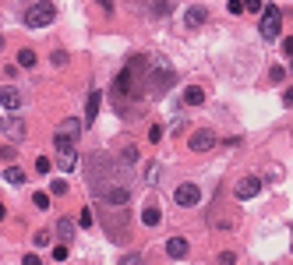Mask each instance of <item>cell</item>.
I'll use <instances>...</instances> for the list:
<instances>
[{
	"instance_id": "obj_16",
	"label": "cell",
	"mask_w": 293,
	"mask_h": 265,
	"mask_svg": "<svg viewBox=\"0 0 293 265\" xmlns=\"http://www.w3.org/2000/svg\"><path fill=\"white\" fill-rule=\"evenodd\" d=\"M4 180H7V184H14V187H21V184H25V170L7 166V170H4Z\"/></svg>"
},
{
	"instance_id": "obj_38",
	"label": "cell",
	"mask_w": 293,
	"mask_h": 265,
	"mask_svg": "<svg viewBox=\"0 0 293 265\" xmlns=\"http://www.w3.org/2000/svg\"><path fill=\"white\" fill-rule=\"evenodd\" d=\"M283 103H286V106L293 103V89H286V92H283Z\"/></svg>"
},
{
	"instance_id": "obj_37",
	"label": "cell",
	"mask_w": 293,
	"mask_h": 265,
	"mask_svg": "<svg viewBox=\"0 0 293 265\" xmlns=\"http://www.w3.org/2000/svg\"><path fill=\"white\" fill-rule=\"evenodd\" d=\"M283 53H286V57H293V39H283Z\"/></svg>"
},
{
	"instance_id": "obj_40",
	"label": "cell",
	"mask_w": 293,
	"mask_h": 265,
	"mask_svg": "<svg viewBox=\"0 0 293 265\" xmlns=\"http://www.w3.org/2000/svg\"><path fill=\"white\" fill-rule=\"evenodd\" d=\"M290 71H293V60H290Z\"/></svg>"
},
{
	"instance_id": "obj_17",
	"label": "cell",
	"mask_w": 293,
	"mask_h": 265,
	"mask_svg": "<svg viewBox=\"0 0 293 265\" xmlns=\"http://www.w3.org/2000/svg\"><path fill=\"white\" fill-rule=\"evenodd\" d=\"M57 234H60V241L67 244V241L74 237V223H71V219H60V223H57Z\"/></svg>"
},
{
	"instance_id": "obj_12",
	"label": "cell",
	"mask_w": 293,
	"mask_h": 265,
	"mask_svg": "<svg viewBox=\"0 0 293 265\" xmlns=\"http://www.w3.org/2000/svg\"><path fill=\"white\" fill-rule=\"evenodd\" d=\"M166 255L170 258H187V237H170L166 241Z\"/></svg>"
},
{
	"instance_id": "obj_13",
	"label": "cell",
	"mask_w": 293,
	"mask_h": 265,
	"mask_svg": "<svg viewBox=\"0 0 293 265\" xmlns=\"http://www.w3.org/2000/svg\"><path fill=\"white\" fill-rule=\"evenodd\" d=\"M201 103H205V89L187 85V89H184V106H201Z\"/></svg>"
},
{
	"instance_id": "obj_3",
	"label": "cell",
	"mask_w": 293,
	"mask_h": 265,
	"mask_svg": "<svg viewBox=\"0 0 293 265\" xmlns=\"http://www.w3.org/2000/svg\"><path fill=\"white\" fill-rule=\"evenodd\" d=\"M103 202L113 205V209L128 205V202H131V187L120 184V180H113V177H106V180H103Z\"/></svg>"
},
{
	"instance_id": "obj_26",
	"label": "cell",
	"mask_w": 293,
	"mask_h": 265,
	"mask_svg": "<svg viewBox=\"0 0 293 265\" xmlns=\"http://www.w3.org/2000/svg\"><path fill=\"white\" fill-rule=\"evenodd\" d=\"M7 131H11L14 138H21V134H25V124H21V121H11V124H7Z\"/></svg>"
},
{
	"instance_id": "obj_15",
	"label": "cell",
	"mask_w": 293,
	"mask_h": 265,
	"mask_svg": "<svg viewBox=\"0 0 293 265\" xmlns=\"http://www.w3.org/2000/svg\"><path fill=\"white\" fill-rule=\"evenodd\" d=\"M159 219H162L159 205H145V212H142V223H145V226H159Z\"/></svg>"
},
{
	"instance_id": "obj_32",
	"label": "cell",
	"mask_w": 293,
	"mask_h": 265,
	"mask_svg": "<svg viewBox=\"0 0 293 265\" xmlns=\"http://www.w3.org/2000/svg\"><path fill=\"white\" fill-rule=\"evenodd\" d=\"M53 258L64 262V258H67V244H57V248H53Z\"/></svg>"
},
{
	"instance_id": "obj_36",
	"label": "cell",
	"mask_w": 293,
	"mask_h": 265,
	"mask_svg": "<svg viewBox=\"0 0 293 265\" xmlns=\"http://www.w3.org/2000/svg\"><path fill=\"white\" fill-rule=\"evenodd\" d=\"M120 265H142V258H138V255H128V258H124Z\"/></svg>"
},
{
	"instance_id": "obj_24",
	"label": "cell",
	"mask_w": 293,
	"mask_h": 265,
	"mask_svg": "<svg viewBox=\"0 0 293 265\" xmlns=\"http://www.w3.org/2000/svg\"><path fill=\"white\" fill-rule=\"evenodd\" d=\"M152 11L162 18V14H170V0H155V4H152Z\"/></svg>"
},
{
	"instance_id": "obj_18",
	"label": "cell",
	"mask_w": 293,
	"mask_h": 265,
	"mask_svg": "<svg viewBox=\"0 0 293 265\" xmlns=\"http://www.w3.org/2000/svg\"><path fill=\"white\" fill-rule=\"evenodd\" d=\"M120 159L128 163V166H131V163H138V148H135V145H128V148L120 152Z\"/></svg>"
},
{
	"instance_id": "obj_29",
	"label": "cell",
	"mask_w": 293,
	"mask_h": 265,
	"mask_svg": "<svg viewBox=\"0 0 293 265\" xmlns=\"http://www.w3.org/2000/svg\"><path fill=\"white\" fill-rule=\"evenodd\" d=\"M233 262H237V251H223L219 255V265H233Z\"/></svg>"
},
{
	"instance_id": "obj_9",
	"label": "cell",
	"mask_w": 293,
	"mask_h": 265,
	"mask_svg": "<svg viewBox=\"0 0 293 265\" xmlns=\"http://www.w3.org/2000/svg\"><path fill=\"white\" fill-rule=\"evenodd\" d=\"M78 134H81V121H78V117H67V121H60V124H57V134H53V138L78 141Z\"/></svg>"
},
{
	"instance_id": "obj_27",
	"label": "cell",
	"mask_w": 293,
	"mask_h": 265,
	"mask_svg": "<svg viewBox=\"0 0 293 265\" xmlns=\"http://www.w3.org/2000/svg\"><path fill=\"white\" fill-rule=\"evenodd\" d=\"M269 78H272V82H276V85H279V82H283V78H286V67H272V71H269Z\"/></svg>"
},
{
	"instance_id": "obj_7",
	"label": "cell",
	"mask_w": 293,
	"mask_h": 265,
	"mask_svg": "<svg viewBox=\"0 0 293 265\" xmlns=\"http://www.w3.org/2000/svg\"><path fill=\"white\" fill-rule=\"evenodd\" d=\"M173 198H177V205H184V209H194V205L201 202V191H198V184H180Z\"/></svg>"
},
{
	"instance_id": "obj_39",
	"label": "cell",
	"mask_w": 293,
	"mask_h": 265,
	"mask_svg": "<svg viewBox=\"0 0 293 265\" xmlns=\"http://www.w3.org/2000/svg\"><path fill=\"white\" fill-rule=\"evenodd\" d=\"M0 46H4V35H0Z\"/></svg>"
},
{
	"instance_id": "obj_23",
	"label": "cell",
	"mask_w": 293,
	"mask_h": 265,
	"mask_svg": "<svg viewBox=\"0 0 293 265\" xmlns=\"http://www.w3.org/2000/svg\"><path fill=\"white\" fill-rule=\"evenodd\" d=\"M32 202H35V209H50V198H46V191H35V195H32Z\"/></svg>"
},
{
	"instance_id": "obj_14",
	"label": "cell",
	"mask_w": 293,
	"mask_h": 265,
	"mask_svg": "<svg viewBox=\"0 0 293 265\" xmlns=\"http://www.w3.org/2000/svg\"><path fill=\"white\" fill-rule=\"evenodd\" d=\"M0 106H4V110H18L21 106V96L14 89H0Z\"/></svg>"
},
{
	"instance_id": "obj_11",
	"label": "cell",
	"mask_w": 293,
	"mask_h": 265,
	"mask_svg": "<svg viewBox=\"0 0 293 265\" xmlns=\"http://www.w3.org/2000/svg\"><path fill=\"white\" fill-rule=\"evenodd\" d=\"M99 103H103V92L92 89V92H89V106H85V124H96V117H99Z\"/></svg>"
},
{
	"instance_id": "obj_25",
	"label": "cell",
	"mask_w": 293,
	"mask_h": 265,
	"mask_svg": "<svg viewBox=\"0 0 293 265\" xmlns=\"http://www.w3.org/2000/svg\"><path fill=\"white\" fill-rule=\"evenodd\" d=\"M0 159H7V163L14 159V145H11V141H7V145H0Z\"/></svg>"
},
{
	"instance_id": "obj_5",
	"label": "cell",
	"mask_w": 293,
	"mask_h": 265,
	"mask_svg": "<svg viewBox=\"0 0 293 265\" xmlns=\"http://www.w3.org/2000/svg\"><path fill=\"white\" fill-rule=\"evenodd\" d=\"M53 145H57V166H60L64 173H74V166H78V148H74V141L53 138Z\"/></svg>"
},
{
	"instance_id": "obj_35",
	"label": "cell",
	"mask_w": 293,
	"mask_h": 265,
	"mask_svg": "<svg viewBox=\"0 0 293 265\" xmlns=\"http://www.w3.org/2000/svg\"><path fill=\"white\" fill-rule=\"evenodd\" d=\"M230 14H244V0H230Z\"/></svg>"
},
{
	"instance_id": "obj_33",
	"label": "cell",
	"mask_w": 293,
	"mask_h": 265,
	"mask_svg": "<svg viewBox=\"0 0 293 265\" xmlns=\"http://www.w3.org/2000/svg\"><path fill=\"white\" fill-rule=\"evenodd\" d=\"M78 223H81V226H92V212H89V209H81V216H78Z\"/></svg>"
},
{
	"instance_id": "obj_2",
	"label": "cell",
	"mask_w": 293,
	"mask_h": 265,
	"mask_svg": "<svg viewBox=\"0 0 293 265\" xmlns=\"http://www.w3.org/2000/svg\"><path fill=\"white\" fill-rule=\"evenodd\" d=\"M53 18H57V7L50 4V0H35V4L25 11V25L28 28H46Z\"/></svg>"
},
{
	"instance_id": "obj_31",
	"label": "cell",
	"mask_w": 293,
	"mask_h": 265,
	"mask_svg": "<svg viewBox=\"0 0 293 265\" xmlns=\"http://www.w3.org/2000/svg\"><path fill=\"white\" fill-rule=\"evenodd\" d=\"M53 64L64 67V64H67V53H64V50H53Z\"/></svg>"
},
{
	"instance_id": "obj_21",
	"label": "cell",
	"mask_w": 293,
	"mask_h": 265,
	"mask_svg": "<svg viewBox=\"0 0 293 265\" xmlns=\"http://www.w3.org/2000/svg\"><path fill=\"white\" fill-rule=\"evenodd\" d=\"M244 11H255V14H262V11H265V0H244Z\"/></svg>"
},
{
	"instance_id": "obj_30",
	"label": "cell",
	"mask_w": 293,
	"mask_h": 265,
	"mask_svg": "<svg viewBox=\"0 0 293 265\" xmlns=\"http://www.w3.org/2000/svg\"><path fill=\"white\" fill-rule=\"evenodd\" d=\"M21 265H43V255H25Z\"/></svg>"
},
{
	"instance_id": "obj_10",
	"label": "cell",
	"mask_w": 293,
	"mask_h": 265,
	"mask_svg": "<svg viewBox=\"0 0 293 265\" xmlns=\"http://www.w3.org/2000/svg\"><path fill=\"white\" fill-rule=\"evenodd\" d=\"M205 21H208V11H205L201 4H194V7L184 11V28H201Z\"/></svg>"
},
{
	"instance_id": "obj_22",
	"label": "cell",
	"mask_w": 293,
	"mask_h": 265,
	"mask_svg": "<svg viewBox=\"0 0 293 265\" xmlns=\"http://www.w3.org/2000/svg\"><path fill=\"white\" fill-rule=\"evenodd\" d=\"M35 170H39V173H43V177H46V173L53 170V163H50L46 156H39V159H35Z\"/></svg>"
},
{
	"instance_id": "obj_4",
	"label": "cell",
	"mask_w": 293,
	"mask_h": 265,
	"mask_svg": "<svg viewBox=\"0 0 293 265\" xmlns=\"http://www.w3.org/2000/svg\"><path fill=\"white\" fill-rule=\"evenodd\" d=\"M258 32H262V39H279V32H283V11L279 7H265L262 11V21H258Z\"/></svg>"
},
{
	"instance_id": "obj_6",
	"label": "cell",
	"mask_w": 293,
	"mask_h": 265,
	"mask_svg": "<svg viewBox=\"0 0 293 265\" xmlns=\"http://www.w3.org/2000/svg\"><path fill=\"white\" fill-rule=\"evenodd\" d=\"M258 191H262V177H255V173L240 177V180H237V187H233V195H237L240 202H251V198H258Z\"/></svg>"
},
{
	"instance_id": "obj_8",
	"label": "cell",
	"mask_w": 293,
	"mask_h": 265,
	"mask_svg": "<svg viewBox=\"0 0 293 265\" xmlns=\"http://www.w3.org/2000/svg\"><path fill=\"white\" fill-rule=\"evenodd\" d=\"M187 145H191V152H208V148L216 145V134L208 131V128H201V131H194V134H191V141H187Z\"/></svg>"
},
{
	"instance_id": "obj_1",
	"label": "cell",
	"mask_w": 293,
	"mask_h": 265,
	"mask_svg": "<svg viewBox=\"0 0 293 265\" xmlns=\"http://www.w3.org/2000/svg\"><path fill=\"white\" fill-rule=\"evenodd\" d=\"M145 85H148L152 96H166V92H170V85H173V67H170V60H166V57H155V60H152V71H148Z\"/></svg>"
},
{
	"instance_id": "obj_20",
	"label": "cell",
	"mask_w": 293,
	"mask_h": 265,
	"mask_svg": "<svg viewBox=\"0 0 293 265\" xmlns=\"http://www.w3.org/2000/svg\"><path fill=\"white\" fill-rule=\"evenodd\" d=\"M50 195H67V180H50Z\"/></svg>"
},
{
	"instance_id": "obj_19",
	"label": "cell",
	"mask_w": 293,
	"mask_h": 265,
	"mask_svg": "<svg viewBox=\"0 0 293 265\" xmlns=\"http://www.w3.org/2000/svg\"><path fill=\"white\" fill-rule=\"evenodd\" d=\"M18 64H21V67H35V53H32V50H21V53H18Z\"/></svg>"
},
{
	"instance_id": "obj_28",
	"label": "cell",
	"mask_w": 293,
	"mask_h": 265,
	"mask_svg": "<svg viewBox=\"0 0 293 265\" xmlns=\"http://www.w3.org/2000/svg\"><path fill=\"white\" fill-rule=\"evenodd\" d=\"M162 134H166V131H162V128H159V124H155V128H152V131H148V141H155V145H159V141H162Z\"/></svg>"
},
{
	"instance_id": "obj_34",
	"label": "cell",
	"mask_w": 293,
	"mask_h": 265,
	"mask_svg": "<svg viewBox=\"0 0 293 265\" xmlns=\"http://www.w3.org/2000/svg\"><path fill=\"white\" fill-rule=\"evenodd\" d=\"M35 244H39V248L50 244V230H39V234H35Z\"/></svg>"
}]
</instances>
